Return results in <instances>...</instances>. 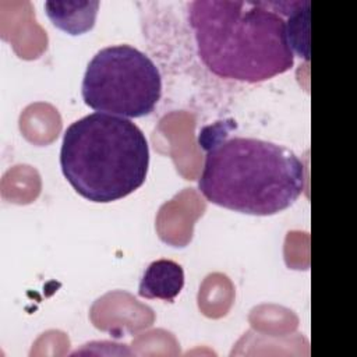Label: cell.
<instances>
[{"instance_id": "6da1fadb", "label": "cell", "mask_w": 357, "mask_h": 357, "mask_svg": "<svg viewBox=\"0 0 357 357\" xmlns=\"http://www.w3.org/2000/svg\"><path fill=\"white\" fill-rule=\"evenodd\" d=\"M294 1L197 0L188 4V21L197 52L215 75L261 82L289 71L294 52L287 22Z\"/></svg>"}, {"instance_id": "7a4b0ae2", "label": "cell", "mask_w": 357, "mask_h": 357, "mask_svg": "<svg viewBox=\"0 0 357 357\" xmlns=\"http://www.w3.org/2000/svg\"><path fill=\"white\" fill-rule=\"evenodd\" d=\"M305 187L304 165L287 146L234 137L208 148L198 190L212 204L268 216L293 205Z\"/></svg>"}, {"instance_id": "3957f363", "label": "cell", "mask_w": 357, "mask_h": 357, "mask_svg": "<svg viewBox=\"0 0 357 357\" xmlns=\"http://www.w3.org/2000/svg\"><path fill=\"white\" fill-rule=\"evenodd\" d=\"M149 145L131 120L92 113L71 123L63 135L60 167L71 187L92 202H113L146 180Z\"/></svg>"}, {"instance_id": "277c9868", "label": "cell", "mask_w": 357, "mask_h": 357, "mask_svg": "<svg viewBox=\"0 0 357 357\" xmlns=\"http://www.w3.org/2000/svg\"><path fill=\"white\" fill-rule=\"evenodd\" d=\"M86 106L120 117L137 119L153 112L162 95L156 64L130 45L100 49L88 63L82 85Z\"/></svg>"}, {"instance_id": "5b68a950", "label": "cell", "mask_w": 357, "mask_h": 357, "mask_svg": "<svg viewBox=\"0 0 357 357\" xmlns=\"http://www.w3.org/2000/svg\"><path fill=\"white\" fill-rule=\"evenodd\" d=\"M184 286V271L172 259H156L145 269L138 294L144 298L173 301Z\"/></svg>"}, {"instance_id": "8992f818", "label": "cell", "mask_w": 357, "mask_h": 357, "mask_svg": "<svg viewBox=\"0 0 357 357\" xmlns=\"http://www.w3.org/2000/svg\"><path fill=\"white\" fill-rule=\"evenodd\" d=\"M98 8L99 1L96 0L45 3V10L52 24L70 35H81L92 29Z\"/></svg>"}, {"instance_id": "52a82bcc", "label": "cell", "mask_w": 357, "mask_h": 357, "mask_svg": "<svg viewBox=\"0 0 357 357\" xmlns=\"http://www.w3.org/2000/svg\"><path fill=\"white\" fill-rule=\"evenodd\" d=\"M287 22V35L289 42L297 54L300 57H304L305 60L310 59V50H308V33H310V1H294L290 13L286 15Z\"/></svg>"}]
</instances>
